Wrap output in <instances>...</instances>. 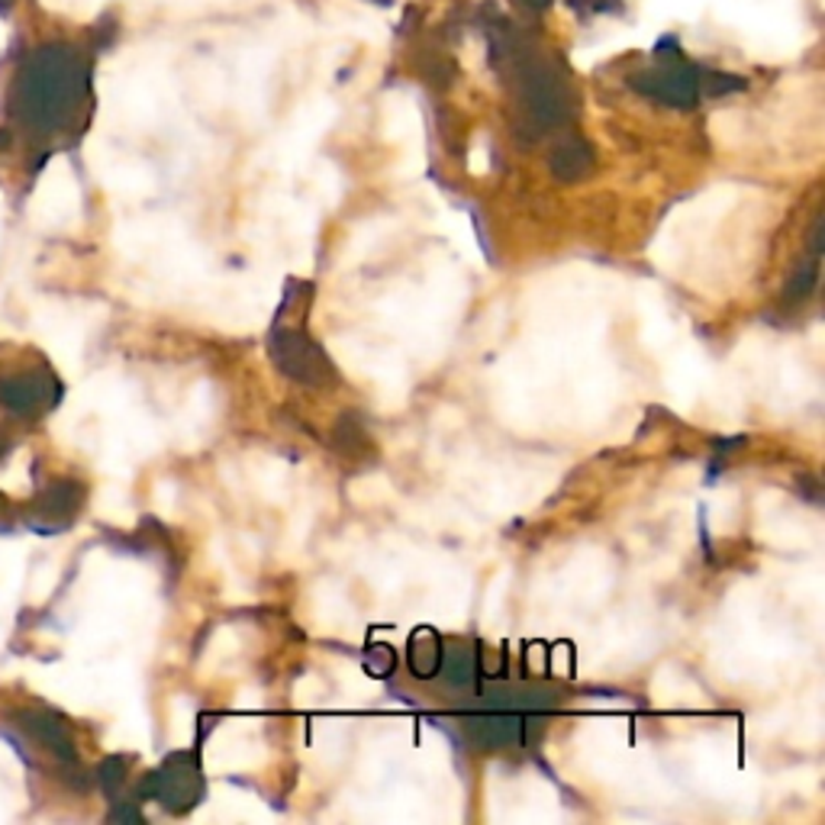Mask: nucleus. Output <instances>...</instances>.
<instances>
[{
  "mask_svg": "<svg viewBox=\"0 0 825 825\" xmlns=\"http://www.w3.org/2000/svg\"><path fill=\"white\" fill-rule=\"evenodd\" d=\"M87 94V62L75 45L45 42L33 49L10 81V116L13 123L36 136H55L69 126Z\"/></svg>",
  "mask_w": 825,
  "mask_h": 825,
  "instance_id": "obj_1",
  "label": "nucleus"
},
{
  "mask_svg": "<svg viewBox=\"0 0 825 825\" xmlns=\"http://www.w3.org/2000/svg\"><path fill=\"white\" fill-rule=\"evenodd\" d=\"M62 397L59 380L49 372H23V375L3 377L0 380V404L13 416H42L52 410Z\"/></svg>",
  "mask_w": 825,
  "mask_h": 825,
  "instance_id": "obj_2",
  "label": "nucleus"
},
{
  "mask_svg": "<svg viewBox=\"0 0 825 825\" xmlns=\"http://www.w3.org/2000/svg\"><path fill=\"white\" fill-rule=\"evenodd\" d=\"M207 758L220 771H252L264 761V745L262 739L246 725H223L213 735Z\"/></svg>",
  "mask_w": 825,
  "mask_h": 825,
  "instance_id": "obj_3",
  "label": "nucleus"
},
{
  "mask_svg": "<svg viewBox=\"0 0 825 825\" xmlns=\"http://www.w3.org/2000/svg\"><path fill=\"white\" fill-rule=\"evenodd\" d=\"M77 503H81V488L72 481H55L39 493L36 503L23 513V520L36 532H59L75 516Z\"/></svg>",
  "mask_w": 825,
  "mask_h": 825,
  "instance_id": "obj_4",
  "label": "nucleus"
},
{
  "mask_svg": "<svg viewBox=\"0 0 825 825\" xmlns=\"http://www.w3.org/2000/svg\"><path fill=\"white\" fill-rule=\"evenodd\" d=\"M310 623H313V629L330 633V636H358L355 633V609L330 581H320L310 594Z\"/></svg>",
  "mask_w": 825,
  "mask_h": 825,
  "instance_id": "obj_5",
  "label": "nucleus"
},
{
  "mask_svg": "<svg viewBox=\"0 0 825 825\" xmlns=\"http://www.w3.org/2000/svg\"><path fill=\"white\" fill-rule=\"evenodd\" d=\"M13 719H17V725L23 732H30L36 742H42L49 751H55L59 758H65V761L75 758V745H72V739L65 732V722L55 713H49V710H17Z\"/></svg>",
  "mask_w": 825,
  "mask_h": 825,
  "instance_id": "obj_6",
  "label": "nucleus"
},
{
  "mask_svg": "<svg viewBox=\"0 0 825 825\" xmlns=\"http://www.w3.org/2000/svg\"><path fill=\"white\" fill-rule=\"evenodd\" d=\"M638 87L645 94H655V97L668 101V104H690V97L697 94V72L690 65L648 72V75L638 77Z\"/></svg>",
  "mask_w": 825,
  "mask_h": 825,
  "instance_id": "obj_7",
  "label": "nucleus"
},
{
  "mask_svg": "<svg viewBox=\"0 0 825 825\" xmlns=\"http://www.w3.org/2000/svg\"><path fill=\"white\" fill-rule=\"evenodd\" d=\"M249 478L255 490L271 503H284L288 490H291V468L281 458H268V455H255L249 464Z\"/></svg>",
  "mask_w": 825,
  "mask_h": 825,
  "instance_id": "obj_8",
  "label": "nucleus"
},
{
  "mask_svg": "<svg viewBox=\"0 0 825 825\" xmlns=\"http://www.w3.org/2000/svg\"><path fill=\"white\" fill-rule=\"evenodd\" d=\"M390 229H394V220H372V223L355 226V232H352L348 242H345L342 264L348 268V264L368 262L377 249L390 239Z\"/></svg>",
  "mask_w": 825,
  "mask_h": 825,
  "instance_id": "obj_9",
  "label": "nucleus"
},
{
  "mask_svg": "<svg viewBox=\"0 0 825 825\" xmlns=\"http://www.w3.org/2000/svg\"><path fill=\"white\" fill-rule=\"evenodd\" d=\"M700 697L703 693L687 677L677 675L675 668H661L658 677L651 680V700L658 707H693V703H703Z\"/></svg>",
  "mask_w": 825,
  "mask_h": 825,
  "instance_id": "obj_10",
  "label": "nucleus"
},
{
  "mask_svg": "<svg viewBox=\"0 0 825 825\" xmlns=\"http://www.w3.org/2000/svg\"><path fill=\"white\" fill-rule=\"evenodd\" d=\"M333 675H336L338 693H342L348 703H368V700H375L377 697V683L375 680H368V675H365L358 665L338 658V661H333Z\"/></svg>",
  "mask_w": 825,
  "mask_h": 825,
  "instance_id": "obj_11",
  "label": "nucleus"
},
{
  "mask_svg": "<svg viewBox=\"0 0 825 825\" xmlns=\"http://www.w3.org/2000/svg\"><path fill=\"white\" fill-rule=\"evenodd\" d=\"M217 803H220V816L223 819H268L271 813L264 810L262 803L255 800V796H249V793H242V790H232V787H220L217 790Z\"/></svg>",
  "mask_w": 825,
  "mask_h": 825,
  "instance_id": "obj_12",
  "label": "nucleus"
},
{
  "mask_svg": "<svg viewBox=\"0 0 825 825\" xmlns=\"http://www.w3.org/2000/svg\"><path fill=\"white\" fill-rule=\"evenodd\" d=\"M390 481L384 474H365L362 481H352L348 484V497L362 507H377L384 500H390Z\"/></svg>",
  "mask_w": 825,
  "mask_h": 825,
  "instance_id": "obj_13",
  "label": "nucleus"
},
{
  "mask_svg": "<svg viewBox=\"0 0 825 825\" xmlns=\"http://www.w3.org/2000/svg\"><path fill=\"white\" fill-rule=\"evenodd\" d=\"M239 655V633L236 629H217L210 645H207V655H203V668H213V665H226L229 658Z\"/></svg>",
  "mask_w": 825,
  "mask_h": 825,
  "instance_id": "obj_14",
  "label": "nucleus"
},
{
  "mask_svg": "<svg viewBox=\"0 0 825 825\" xmlns=\"http://www.w3.org/2000/svg\"><path fill=\"white\" fill-rule=\"evenodd\" d=\"M326 683L320 680L316 675H303L297 683H294V703L301 707V710H313V707H320V703H326Z\"/></svg>",
  "mask_w": 825,
  "mask_h": 825,
  "instance_id": "obj_15",
  "label": "nucleus"
},
{
  "mask_svg": "<svg viewBox=\"0 0 825 825\" xmlns=\"http://www.w3.org/2000/svg\"><path fill=\"white\" fill-rule=\"evenodd\" d=\"M507 584H510V571H500V574L493 577V584H490L488 609H484L488 623H493V619L503 613V603H507Z\"/></svg>",
  "mask_w": 825,
  "mask_h": 825,
  "instance_id": "obj_16",
  "label": "nucleus"
},
{
  "mask_svg": "<svg viewBox=\"0 0 825 825\" xmlns=\"http://www.w3.org/2000/svg\"><path fill=\"white\" fill-rule=\"evenodd\" d=\"M310 525H313V510H306V507L291 516V523H288V549H291V552L301 549L303 539L310 535Z\"/></svg>",
  "mask_w": 825,
  "mask_h": 825,
  "instance_id": "obj_17",
  "label": "nucleus"
},
{
  "mask_svg": "<svg viewBox=\"0 0 825 825\" xmlns=\"http://www.w3.org/2000/svg\"><path fill=\"white\" fill-rule=\"evenodd\" d=\"M577 13H613L623 10V0H567Z\"/></svg>",
  "mask_w": 825,
  "mask_h": 825,
  "instance_id": "obj_18",
  "label": "nucleus"
},
{
  "mask_svg": "<svg viewBox=\"0 0 825 825\" xmlns=\"http://www.w3.org/2000/svg\"><path fill=\"white\" fill-rule=\"evenodd\" d=\"M236 707H262V690H242Z\"/></svg>",
  "mask_w": 825,
  "mask_h": 825,
  "instance_id": "obj_19",
  "label": "nucleus"
},
{
  "mask_svg": "<svg viewBox=\"0 0 825 825\" xmlns=\"http://www.w3.org/2000/svg\"><path fill=\"white\" fill-rule=\"evenodd\" d=\"M525 10H532V13H545L549 7H552V0H520Z\"/></svg>",
  "mask_w": 825,
  "mask_h": 825,
  "instance_id": "obj_20",
  "label": "nucleus"
},
{
  "mask_svg": "<svg viewBox=\"0 0 825 825\" xmlns=\"http://www.w3.org/2000/svg\"><path fill=\"white\" fill-rule=\"evenodd\" d=\"M0 520H3L7 525H13V507H10L3 497H0ZM0 532H3V525H0Z\"/></svg>",
  "mask_w": 825,
  "mask_h": 825,
  "instance_id": "obj_21",
  "label": "nucleus"
},
{
  "mask_svg": "<svg viewBox=\"0 0 825 825\" xmlns=\"http://www.w3.org/2000/svg\"><path fill=\"white\" fill-rule=\"evenodd\" d=\"M7 451H10V442H7V439H3V436H0V461H3V458H7Z\"/></svg>",
  "mask_w": 825,
  "mask_h": 825,
  "instance_id": "obj_22",
  "label": "nucleus"
},
{
  "mask_svg": "<svg viewBox=\"0 0 825 825\" xmlns=\"http://www.w3.org/2000/svg\"><path fill=\"white\" fill-rule=\"evenodd\" d=\"M13 3H17V0H0V13H7V10H10Z\"/></svg>",
  "mask_w": 825,
  "mask_h": 825,
  "instance_id": "obj_23",
  "label": "nucleus"
},
{
  "mask_svg": "<svg viewBox=\"0 0 825 825\" xmlns=\"http://www.w3.org/2000/svg\"><path fill=\"white\" fill-rule=\"evenodd\" d=\"M375 3H390V0H375Z\"/></svg>",
  "mask_w": 825,
  "mask_h": 825,
  "instance_id": "obj_24",
  "label": "nucleus"
}]
</instances>
